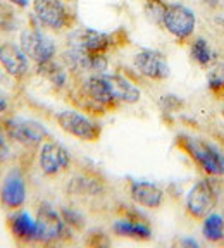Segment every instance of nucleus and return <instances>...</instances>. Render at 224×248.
<instances>
[{
  "label": "nucleus",
  "instance_id": "nucleus-1",
  "mask_svg": "<svg viewBox=\"0 0 224 248\" xmlns=\"http://www.w3.org/2000/svg\"><path fill=\"white\" fill-rule=\"evenodd\" d=\"M178 147L192 157L195 164L204 172L212 178L224 176V154L216 147L202 138L195 136H178Z\"/></svg>",
  "mask_w": 224,
  "mask_h": 248
},
{
  "label": "nucleus",
  "instance_id": "nucleus-2",
  "mask_svg": "<svg viewBox=\"0 0 224 248\" xmlns=\"http://www.w3.org/2000/svg\"><path fill=\"white\" fill-rule=\"evenodd\" d=\"M19 46L28 55L30 61H33L36 66H42L55 59L57 55V45L55 42L47 36V33L42 30L35 17H31L30 24L21 31L19 36Z\"/></svg>",
  "mask_w": 224,
  "mask_h": 248
},
{
  "label": "nucleus",
  "instance_id": "nucleus-3",
  "mask_svg": "<svg viewBox=\"0 0 224 248\" xmlns=\"http://www.w3.org/2000/svg\"><path fill=\"white\" fill-rule=\"evenodd\" d=\"M33 17L42 28L55 33L71 30L76 23L67 0H33Z\"/></svg>",
  "mask_w": 224,
  "mask_h": 248
},
{
  "label": "nucleus",
  "instance_id": "nucleus-4",
  "mask_svg": "<svg viewBox=\"0 0 224 248\" xmlns=\"http://www.w3.org/2000/svg\"><path fill=\"white\" fill-rule=\"evenodd\" d=\"M2 129L5 138L28 150L40 147L48 138V131L43 124L31 119H21V117L7 116L5 119H2Z\"/></svg>",
  "mask_w": 224,
  "mask_h": 248
},
{
  "label": "nucleus",
  "instance_id": "nucleus-5",
  "mask_svg": "<svg viewBox=\"0 0 224 248\" xmlns=\"http://www.w3.org/2000/svg\"><path fill=\"white\" fill-rule=\"evenodd\" d=\"M36 229H38V238L36 243L40 245H55L69 238L71 228L64 222L61 212L55 210L50 203L42 202L36 209Z\"/></svg>",
  "mask_w": 224,
  "mask_h": 248
},
{
  "label": "nucleus",
  "instance_id": "nucleus-6",
  "mask_svg": "<svg viewBox=\"0 0 224 248\" xmlns=\"http://www.w3.org/2000/svg\"><path fill=\"white\" fill-rule=\"evenodd\" d=\"M119 33H104L92 28L76 30L69 38V45L81 50L90 59L107 55L114 46L119 45Z\"/></svg>",
  "mask_w": 224,
  "mask_h": 248
},
{
  "label": "nucleus",
  "instance_id": "nucleus-7",
  "mask_svg": "<svg viewBox=\"0 0 224 248\" xmlns=\"http://www.w3.org/2000/svg\"><path fill=\"white\" fill-rule=\"evenodd\" d=\"M55 123L62 131L83 141H98L102 136L100 124L78 110H61L55 114Z\"/></svg>",
  "mask_w": 224,
  "mask_h": 248
},
{
  "label": "nucleus",
  "instance_id": "nucleus-8",
  "mask_svg": "<svg viewBox=\"0 0 224 248\" xmlns=\"http://www.w3.org/2000/svg\"><path fill=\"white\" fill-rule=\"evenodd\" d=\"M217 200H219V188L216 179H202L186 195V210L195 219H204L216 209Z\"/></svg>",
  "mask_w": 224,
  "mask_h": 248
},
{
  "label": "nucleus",
  "instance_id": "nucleus-9",
  "mask_svg": "<svg viewBox=\"0 0 224 248\" xmlns=\"http://www.w3.org/2000/svg\"><path fill=\"white\" fill-rule=\"evenodd\" d=\"M164 30L179 42H186L197 26L195 12L183 4H167L162 16Z\"/></svg>",
  "mask_w": 224,
  "mask_h": 248
},
{
  "label": "nucleus",
  "instance_id": "nucleus-10",
  "mask_svg": "<svg viewBox=\"0 0 224 248\" xmlns=\"http://www.w3.org/2000/svg\"><path fill=\"white\" fill-rule=\"evenodd\" d=\"M38 166L42 172L48 178L59 176L61 172L69 169L71 166V155L66 150V147H62L59 141L47 138L42 145H40L38 152Z\"/></svg>",
  "mask_w": 224,
  "mask_h": 248
},
{
  "label": "nucleus",
  "instance_id": "nucleus-11",
  "mask_svg": "<svg viewBox=\"0 0 224 248\" xmlns=\"http://www.w3.org/2000/svg\"><path fill=\"white\" fill-rule=\"evenodd\" d=\"M28 198L26 179L19 167H14L4 176L0 185V205L7 210L23 209Z\"/></svg>",
  "mask_w": 224,
  "mask_h": 248
},
{
  "label": "nucleus",
  "instance_id": "nucleus-12",
  "mask_svg": "<svg viewBox=\"0 0 224 248\" xmlns=\"http://www.w3.org/2000/svg\"><path fill=\"white\" fill-rule=\"evenodd\" d=\"M0 66L17 83H24L30 78V59L19 45L12 42L0 43Z\"/></svg>",
  "mask_w": 224,
  "mask_h": 248
},
{
  "label": "nucleus",
  "instance_id": "nucleus-13",
  "mask_svg": "<svg viewBox=\"0 0 224 248\" xmlns=\"http://www.w3.org/2000/svg\"><path fill=\"white\" fill-rule=\"evenodd\" d=\"M133 66L143 78L152 81H162L169 76V64L162 52L154 48H142L133 57Z\"/></svg>",
  "mask_w": 224,
  "mask_h": 248
},
{
  "label": "nucleus",
  "instance_id": "nucleus-14",
  "mask_svg": "<svg viewBox=\"0 0 224 248\" xmlns=\"http://www.w3.org/2000/svg\"><path fill=\"white\" fill-rule=\"evenodd\" d=\"M7 228L17 243L31 245L36 243L38 229H36V219L30 212L23 209L12 210L7 216Z\"/></svg>",
  "mask_w": 224,
  "mask_h": 248
},
{
  "label": "nucleus",
  "instance_id": "nucleus-15",
  "mask_svg": "<svg viewBox=\"0 0 224 248\" xmlns=\"http://www.w3.org/2000/svg\"><path fill=\"white\" fill-rule=\"evenodd\" d=\"M129 195L135 203L145 209H159L164 202V190L155 183L148 181H131Z\"/></svg>",
  "mask_w": 224,
  "mask_h": 248
},
{
  "label": "nucleus",
  "instance_id": "nucleus-16",
  "mask_svg": "<svg viewBox=\"0 0 224 248\" xmlns=\"http://www.w3.org/2000/svg\"><path fill=\"white\" fill-rule=\"evenodd\" d=\"M114 234L121 238H131L136 241H147L152 238V228L142 217H123L112 224Z\"/></svg>",
  "mask_w": 224,
  "mask_h": 248
},
{
  "label": "nucleus",
  "instance_id": "nucleus-17",
  "mask_svg": "<svg viewBox=\"0 0 224 248\" xmlns=\"http://www.w3.org/2000/svg\"><path fill=\"white\" fill-rule=\"evenodd\" d=\"M109 78V85H111L112 95L117 102L121 104H136L142 97V92L140 88L131 81L128 79L126 76L116 73V74H107Z\"/></svg>",
  "mask_w": 224,
  "mask_h": 248
},
{
  "label": "nucleus",
  "instance_id": "nucleus-18",
  "mask_svg": "<svg viewBox=\"0 0 224 248\" xmlns=\"http://www.w3.org/2000/svg\"><path fill=\"white\" fill-rule=\"evenodd\" d=\"M36 73L42 74L54 88H57V90L66 88L67 71H66V67H62L55 59L50 62H47V64H42V66H36Z\"/></svg>",
  "mask_w": 224,
  "mask_h": 248
},
{
  "label": "nucleus",
  "instance_id": "nucleus-19",
  "mask_svg": "<svg viewBox=\"0 0 224 248\" xmlns=\"http://www.w3.org/2000/svg\"><path fill=\"white\" fill-rule=\"evenodd\" d=\"M204 238L210 243H221L224 240V217L221 212H212L204 217V226H202Z\"/></svg>",
  "mask_w": 224,
  "mask_h": 248
},
{
  "label": "nucleus",
  "instance_id": "nucleus-20",
  "mask_svg": "<svg viewBox=\"0 0 224 248\" xmlns=\"http://www.w3.org/2000/svg\"><path fill=\"white\" fill-rule=\"evenodd\" d=\"M67 190L73 195H100L104 191V185L95 178L78 176V178L71 179Z\"/></svg>",
  "mask_w": 224,
  "mask_h": 248
},
{
  "label": "nucleus",
  "instance_id": "nucleus-21",
  "mask_svg": "<svg viewBox=\"0 0 224 248\" xmlns=\"http://www.w3.org/2000/svg\"><path fill=\"white\" fill-rule=\"evenodd\" d=\"M190 55H192V59H193L200 67L210 66L214 62V59H216L209 42L205 38H195L193 42L190 43Z\"/></svg>",
  "mask_w": 224,
  "mask_h": 248
},
{
  "label": "nucleus",
  "instance_id": "nucleus-22",
  "mask_svg": "<svg viewBox=\"0 0 224 248\" xmlns=\"http://www.w3.org/2000/svg\"><path fill=\"white\" fill-rule=\"evenodd\" d=\"M166 7L167 2H164V0H145V4H143L147 17L159 26H162V16L166 12Z\"/></svg>",
  "mask_w": 224,
  "mask_h": 248
},
{
  "label": "nucleus",
  "instance_id": "nucleus-23",
  "mask_svg": "<svg viewBox=\"0 0 224 248\" xmlns=\"http://www.w3.org/2000/svg\"><path fill=\"white\" fill-rule=\"evenodd\" d=\"M16 30V16L14 11L7 4L0 2V33H9Z\"/></svg>",
  "mask_w": 224,
  "mask_h": 248
},
{
  "label": "nucleus",
  "instance_id": "nucleus-24",
  "mask_svg": "<svg viewBox=\"0 0 224 248\" xmlns=\"http://www.w3.org/2000/svg\"><path fill=\"white\" fill-rule=\"evenodd\" d=\"M61 216L69 228H73V229H83L85 228V217H83V214L78 212L76 209L64 207V209H61Z\"/></svg>",
  "mask_w": 224,
  "mask_h": 248
},
{
  "label": "nucleus",
  "instance_id": "nucleus-25",
  "mask_svg": "<svg viewBox=\"0 0 224 248\" xmlns=\"http://www.w3.org/2000/svg\"><path fill=\"white\" fill-rule=\"evenodd\" d=\"M209 86L216 93H221L224 90V67H214V71L209 74Z\"/></svg>",
  "mask_w": 224,
  "mask_h": 248
},
{
  "label": "nucleus",
  "instance_id": "nucleus-26",
  "mask_svg": "<svg viewBox=\"0 0 224 248\" xmlns=\"http://www.w3.org/2000/svg\"><path fill=\"white\" fill-rule=\"evenodd\" d=\"M160 105H162V108L166 112H174V110H178V108L181 107L183 102L179 100L176 95H164V97L160 98Z\"/></svg>",
  "mask_w": 224,
  "mask_h": 248
},
{
  "label": "nucleus",
  "instance_id": "nucleus-27",
  "mask_svg": "<svg viewBox=\"0 0 224 248\" xmlns=\"http://www.w3.org/2000/svg\"><path fill=\"white\" fill-rule=\"evenodd\" d=\"M9 112H11V97L0 88V114L7 116Z\"/></svg>",
  "mask_w": 224,
  "mask_h": 248
},
{
  "label": "nucleus",
  "instance_id": "nucleus-28",
  "mask_svg": "<svg viewBox=\"0 0 224 248\" xmlns=\"http://www.w3.org/2000/svg\"><path fill=\"white\" fill-rule=\"evenodd\" d=\"M4 152H7V138H5L2 123H0V154H4Z\"/></svg>",
  "mask_w": 224,
  "mask_h": 248
},
{
  "label": "nucleus",
  "instance_id": "nucleus-29",
  "mask_svg": "<svg viewBox=\"0 0 224 248\" xmlns=\"http://www.w3.org/2000/svg\"><path fill=\"white\" fill-rule=\"evenodd\" d=\"M12 5H16V7L19 9H26L28 5H30V0H9Z\"/></svg>",
  "mask_w": 224,
  "mask_h": 248
},
{
  "label": "nucleus",
  "instance_id": "nucleus-30",
  "mask_svg": "<svg viewBox=\"0 0 224 248\" xmlns=\"http://www.w3.org/2000/svg\"><path fill=\"white\" fill-rule=\"evenodd\" d=\"M181 243L185 245V247H198L197 241H195V240H188V238H186V240H183Z\"/></svg>",
  "mask_w": 224,
  "mask_h": 248
},
{
  "label": "nucleus",
  "instance_id": "nucleus-31",
  "mask_svg": "<svg viewBox=\"0 0 224 248\" xmlns=\"http://www.w3.org/2000/svg\"><path fill=\"white\" fill-rule=\"evenodd\" d=\"M219 23H221V26L224 28V19H219Z\"/></svg>",
  "mask_w": 224,
  "mask_h": 248
},
{
  "label": "nucleus",
  "instance_id": "nucleus-32",
  "mask_svg": "<svg viewBox=\"0 0 224 248\" xmlns=\"http://www.w3.org/2000/svg\"><path fill=\"white\" fill-rule=\"evenodd\" d=\"M67 2H71V0H67Z\"/></svg>",
  "mask_w": 224,
  "mask_h": 248
}]
</instances>
